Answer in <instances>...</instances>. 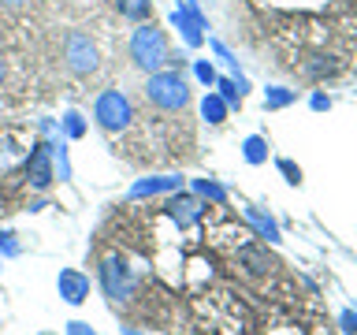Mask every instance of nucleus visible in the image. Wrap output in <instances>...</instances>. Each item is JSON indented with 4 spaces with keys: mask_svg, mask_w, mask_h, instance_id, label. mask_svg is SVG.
Wrapping results in <instances>:
<instances>
[{
    "mask_svg": "<svg viewBox=\"0 0 357 335\" xmlns=\"http://www.w3.org/2000/svg\"><path fill=\"white\" fill-rule=\"evenodd\" d=\"M205 116H208L212 123H220V116H223V105H220L216 97H208V100H205Z\"/></svg>",
    "mask_w": 357,
    "mask_h": 335,
    "instance_id": "obj_7",
    "label": "nucleus"
},
{
    "mask_svg": "<svg viewBox=\"0 0 357 335\" xmlns=\"http://www.w3.org/2000/svg\"><path fill=\"white\" fill-rule=\"evenodd\" d=\"M245 156H250V161H261V156H264V142H261V138H250V145H245Z\"/></svg>",
    "mask_w": 357,
    "mask_h": 335,
    "instance_id": "obj_8",
    "label": "nucleus"
},
{
    "mask_svg": "<svg viewBox=\"0 0 357 335\" xmlns=\"http://www.w3.org/2000/svg\"><path fill=\"white\" fill-rule=\"evenodd\" d=\"M145 105L164 116H186L190 108V82L178 71H160L145 82Z\"/></svg>",
    "mask_w": 357,
    "mask_h": 335,
    "instance_id": "obj_1",
    "label": "nucleus"
},
{
    "mask_svg": "<svg viewBox=\"0 0 357 335\" xmlns=\"http://www.w3.org/2000/svg\"><path fill=\"white\" fill-rule=\"evenodd\" d=\"M279 168H283V175H290V183H298V179H301V172L290 161H279Z\"/></svg>",
    "mask_w": 357,
    "mask_h": 335,
    "instance_id": "obj_9",
    "label": "nucleus"
},
{
    "mask_svg": "<svg viewBox=\"0 0 357 335\" xmlns=\"http://www.w3.org/2000/svg\"><path fill=\"white\" fill-rule=\"evenodd\" d=\"M4 82H8V60H0V89H4Z\"/></svg>",
    "mask_w": 357,
    "mask_h": 335,
    "instance_id": "obj_12",
    "label": "nucleus"
},
{
    "mask_svg": "<svg viewBox=\"0 0 357 335\" xmlns=\"http://www.w3.org/2000/svg\"><path fill=\"white\" fill-rule=\"evenodd\" d=\"M60 287H63L67 302H82L86 290H89V283H86L82 276H75V272H63V276H60Z\"/></svg>",
    "mask_w": 357,
    "mask_h": 335,
    "instance_id": "obj_4",
    "label": "nucleus"
},
{
    "mask_svg": "<svg viewBox=\"0 0 357 335\" xmlns=\"http://www.w3.org/2000/svg\"><path fill=\"white\" fill-rule=\"evenodd\" d=\"M71 335H93V332H89L86 324H71Z\"/></svg>",
    "mask_w": 357,
    "mask_h": 335,
    "instance_id": "obj_11",
    "label": "nucleus"
},
{
    "mask_svg": "<svg viewBox=\"0 0 357 335\" xmlns=\"http://www.w3.org/2000/svg\"><path fill=\"white\" fill-rule=\"evenodd\" d=\"M100 45H97V38L89 30H71L63 38V67L71 75H78V78H89V75H97L100 71Z\"/></svg>",
    "mask_w": 357,
    "mask_h": 335,
    "instance_id": "obj_2",
    "label": "nucleus"
},
{
    "mask_svg": "<svg viewBox=\"0 0 357 335\" xmlns=\"http://www.w3.org/2000/svg\"><path fill=\"white\" fill-rule=\"evenodd\" d=\"M342 328L350 335H357V317H354V313H342Z\"/></svg>",
    "mask_w": 357,
    "mask_h": 335,
    "instance_id": "obj_10",
    "label": "nucleus"
},
{
    "mask_svg": "<svg viewBox=\"0 0 357 335\" xmlns=\"http://www.w3.org/2000/svg\"><path fill=\"white\" fill-rule=\"evenodd\" d=\"M130 60L138 67H160L167 64V41H164V30L145 22V27L134 30L130 38Z\"/></svg>",
    "mask_w": 357,
    "mask_h": 335,
    "instance_id": "obj_3",
    "label": "nucleus"
},
{
    "mask_svg": "<svg viewBox=\"0 0 357 335\" xmlns=\"http://www.w3.org/2000/svg\"><path fill=\"white\" fill-rule=\"evenodd\" d=\"M119 11L130 19H142V15H149V0H119Z\"/></svg>",
    "mask_w": 357,
    "mask_h": 335,
    "instance_id": "obj_6",
    "label": "nucleus"
},
{
    "mask_svg": "<svg viewBox=\"0 0 357 335\" xmlns=\"http://www.w3.org/2000/svg\"><path fill=\"white\" fill-rule=\"evenodd\" d=\"M33 183H38V186L49 183V156H45V149L33 153Z\"/></svg>",
    "mask_w": 357,
    "mask_h": 335,
    "instance_id": "obj_5",
    "label": "nucleus"
}]
</instances>
